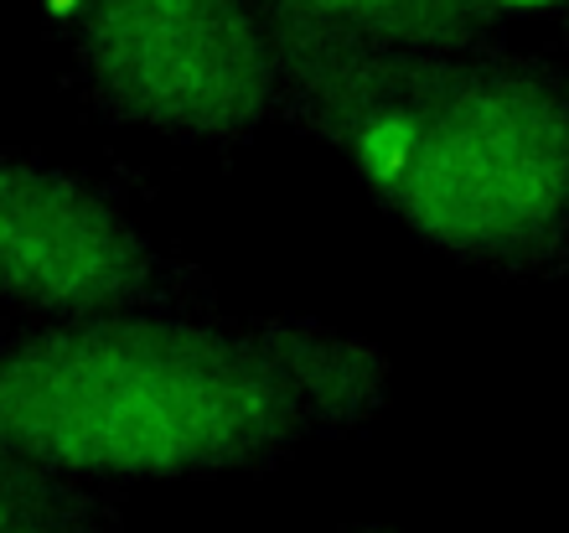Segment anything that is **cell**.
Masks as SVG:
<instances>
[{"instance_id": "obj_1", "label": "cell", "mask_w": 569, "mask_h": 533, "mask_svg": "<svg viewBox=\"0 0 569 533\" xmlns=\"http://www.w3.org/2000/svg\"><path fill=\"white\" fill-rule=\"evenodd\" d=\"M389 353L316 316L120 312L0 337V445L93 487L274 472L389 404Z\"/></svg>"}, {"instance_id": "obj_2", "label": "cell", "mask_w": 569, "mask_h": 533, "mask_svg": "<svg viewBox=\"0 0 569 533\" xmlns=\"http://www.w3.org/2000/svg\"><path fill=\"white\" fill-rule=\"evenodd\" d=\"M280 119L331 146L425 249L497 280L569 269V93L539 52L280 31Z\"/></svg>"}, {"instance_id": "obj_3", "label": "cell", "mask_w": 569, "mask_h": 533, "mask_svg": "<svg viewBox=\"0 0 569 533\" xmlns=\"http://www.w3.org/2000/svg\"><path fill=\"white\" fill-rule=\"evenodd\" d=\"M62 42L109 125L239 150L280 119L284 58L259 0H62Z\"/></svg>"}, {"instance_id": "obj_4", "label": "cell", "mask_w": 569, "mask_h": 533, "mask_svg": "<svg viewBox=\"0 0 569 533\" xmlns=\"http://www.w3.org/2000/svg\"><path fill=\"white\" fill-rule=\"evenodd\" d=\"M0 306L27 322L208 312L218 290L166 254L120 193L37 150H0Z\"/></svg>"}, {"instance_id": "obj_5", "label": "cell", "mask_w": 569, "mask_h": 533, "mask_svg": "<svg viewBox=\"0 0 569 533\" xmlns=\"http://www.w3.org/2000/svg\"><path fill=\"white\" fill-rule=\"evenodd\" d=\"M280 31L342 37V42H471L487 31L466 27L446 0H259Z\"/></svg>"}, {"instance_id": "obj_6", "label": "cell", "mask_w": 569, "mask_h": 533, "mask_svg": "<svg viewBox=\"0 0 569 533\" xmlns=\"http://www.w3.org/2000/svg\"><path fill=\"white\" fill-rule=\"evenodd\" d=\"M120 487H93L0 445V533H120Z\"/></svg>"}, {"instance_id": "obj_7", "label": "cell", "mask_w": 569, "mask_h": 533, "mask_svg": "<svg viewBox=\"0 0 569 533\" xmlns=\"http://www.w3.org/2000/svg\"><path fill=\"white\" fill-rule=\"evenodd\" d=\"M446 6L466 27L487 31V37H502V31L528 27V21H559V11H565V0H446Z\"/></svg>"}, {"instance_id": "obj_8", "label": "cell", "mask_w": 569, "mask_h": 533, "mask_svg": "<svg viewBox=\"0 0 569 533\" xmlns=\"http://www.w3.org/2000/svg\"><path fill=\"white\" fill-rule=\"evenodd\" d=\"M342 533H393V529H378V523H368V529H342Z\"/></svg>"}]
</instances>
